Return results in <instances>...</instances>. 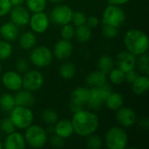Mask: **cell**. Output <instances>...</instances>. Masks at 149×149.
<instances>
[{
	"label": "cell",
	"instance_id": "6da1fadb",
	"mask_svg": "<svg viewBox=\"0 0 149 149\" xmlns=\"http://www.w3.org/2000/svg\"><path fill=\"white\" fill-rule=\"evenodd\" d=\"M72 124L74 133L80 137H87L95 134L100 127V119L94 113L82 109L73 113Z\"/></svg>",
	"mask_w": 149,
	"mask_h": 149
},
{
	"label": "cell",
	"instance_id": "7a4b0ae2",
	"mask_svg": "<svg viewBox=\"0 0 149 149\" xmlns=\"http://www.w3.org/2000/svg\"><path fill=\"white\" fill-rule=\"evenodd\" d=\"M123 41L126 50L134 56L141 55L148 51V37L140 29L128 30L124 35Z\"/></svg>",
	"mask_w": 149,
	"mask_h": 149
},
{
	"label": "cell",
	"instance_id": "3957f363",
	"mask_svg": "<svg viewBox=\"0 0 149 149\" xmlns=\"http://www.w3.org/2000/svg\"><path fill=\"white\" fill-rule=\"evenodd\" d=\"M128 141V135L122 127H112L105 135V144L108 149H125Z\"/></svg>",
	"mask_w": 149,
	"mask_h": 149
},
{
	"label": "cell",
	"instance_id": "277c9868",
	"mask_svg": "<svg viewBox=\"0 0 149 149\" xmlns=\"http://www.w3.org/2000/svg\"><path fill=\"white\" fill-rule=\"evenodd\" d=\"M24 137L26 145L32 148H41L48 141V134L45 129L41 126L33 124L24 129Z\"/></svg>",
	"mask_w": 149,
	"mask_h": 149
},
{
	"label": "cell",
	"instance_id": "5b68a950",
	"mask_svg": "<svg viewBox=\"0 0 149 149\" xmlns=\"http://www.w3.org/2000/svg\"><path fill=\"white\" fill-rule=\"evenodd\" d=\"M9 118L17 129H25L33 123L34 114L30 107L16 106L10 112Z\"/></svg>",
	"mask_w": 149,
	"mask_h": 149
},
{
	"label": "cell",
	"instance_id": "8992f818",
	"mask_svg": "<svg viewBox=\"0 0 149 149\" xmlns=\"http://www.w3.org/2000/svg\"><path fill=\"white\" fill-rule=\"evenodd\" d=\"M89 91L90 97L86 105L92 110H98L104 105L106 99L113 92V88L112 86L107 82L99 86H91Z\"/></svg>",
	"mask_w": 149,
	"mask_h": 149
},
{
	"label": "cell",
	"instance_id": "52a82bcc",
	"mask_svg": "<svg viewBox=\"0 0 149 149\" xmlns=\"http://www.w3.org/2000/svg\"><path fill=\"white\" fill-rule=\"evenodd\" d=\"M52 51L45 45H38L31 49L29 61L38 68H44L50 65L53 60Z\"/></svg>",
	"mask_w": 149,
	"mask_h": 149
},
{
	"label": "cell",
	"instance_id": "ba28073f",
	"mask_svg": "<svg viewBox=\"0 0 149 149\" xmlns=\"http://www.w3.org/2000/svg\"><path fill=\"white\" fill-rule=\"evenodd\" d=\"M126 20V14L122 8L119 5L108 4L102 14L101 22L103 24L112 25L120 28Z\"/></svg>",
	"mask_w": 149,
	"mask_h": 149
},
{
	"label": "cell",
	"instance_id": "9c48e42d",
	"mask_svg": "<svg viewBox=\"0 0 149 149\" xmlns=\"http://www.w3.org/2000/svg\"><path fill=\"white\" fill-rule=\"evenodd\" d=\"M73 15L72 9L66 4L58 3L51 11L49 18L56 25H65L72 23V18Z\"/></svg>",
	"mask_w": 149,
	"mask_h": 149
},
{
	"label": "cell",
	"instance_id": "30bf717a",
	"mask_svg": "<svg viewBox=\"0 0 149 149\" xmlns=\"http://www.w3.org/2000/svg\"><path fill=\"white\" fill-rule=\"evenodd\" d=\"M44 76L38 70H29L23 76L22 88L30 92L39 90L44 85Z\"/></svg>",
	"mask_w": 149,
	"mask_h": 149
},
{
	"label": "cell",
	"instance_id": "8fae6325",
	"mask_svg": "<svg viewBox=\"0 0 149 149\" xmlns=\"http://www.w3.org/2000/svg\"><path fill=\"white\" fill-rule=\"evenodd\" d=\"M31 31L37 34L45 33L50 25V18L49 16L44 11L34 12L30 17L29 24Z\"/></svg>",
	"mask_w": 149,
	"mask_h": 149
},
{
	"label": "cell",
	"instance_id": "7c38bea8",
	"mask_svg": "<svg viewBox=\"0 0 149 149\" xmlns=\"http://www.w3.org/2000/svg\"><path fill=\"white\" fill-rule=\"evenodd\" d=\"M3 86L10 92H17L22 88L23 77L17 71H7L2 76Z\"/></svg>",
	"mask_w": 149,
	"mask_h": 149
},
{
	"label": "cell",
	"instance_id": "4fadbf2b",
	"mask_svg": "<svg viewBox=\"0 0 149 149\" xmlns=\"http://www.w3.org/2000/svg\"><path fill=\"white\" fill-rule=\"evenodd\" d=\"M115 119L118 124L122 127H133L137 121L135 112L130 107H124L123 106L116 110Z\"/></svg>",
	"mask_w": 149,
	"mask_h": 149
},
{
	"label": "cell",
	"instance_id": "5bb4252c",
	"mask_svg": "<svg viewBox=\"0 0 149 149\" xmlns=\"http://www.w3.org/2000/svg\"><path fill=\"white\" fill-rule=\"evenodd\" d=\"M9 14H10V21L14 23L16 25H17L18 27L25 26L29 24L31 12L26 7L23 5L12 6Z\"/></svg>",
	"mask_w": 149,
	"mask_h": 149
},
{
	"label": "cell",
	"instance_id": "9a60e30c",
	"mask_svg": "<svg viewBox=\"0 0 149 149\" xmlns=\"http://www.w3.org/2000/svg\"><path fill=\"white\" fill-rule=\"evenodd\" d=\"M115 64L118 68L124 72L135 69L136 66V56L129 52L128 51H122L119 52L115 57Z\"/></svg>",
	"mask_w": 149,
	"mask_h": 149
},
{
	"label": "cell",
	"instance_id": "2e32d148",
	"mask_svg": "<svg viewBox=\"0 0 149 149\" xmlns=\"http://www.w3.org/2000/svg\"><path fill=\"white\" fill-rule=\"evenodd\" d=\"M73 52V46L71 41L65 39H60L57 41L53 46L52 54L57 59L65 61L68 59Z\"/></svg>",
	"mask_w": 149,
	"mask_h": 149
},
{
	"label": "cell",
	"instance_id": "e0dca14e",
	"mask_svg": "<svg viewBox=\"0 0 149 149\" xmlns=\"http://www.w3.org/2000/svg\"><path fill=\"white\" fill-rule=\"evenodd\" d=\"M3 146L5 149H24L26 147V142L24 134L14 131L7 134Z\"/></svg>",
	"mask_w": 149,
	"mask_h": 149
},
{
	"label": "cell",
	"instance_id": "ac0fdd59",
	"mask_svg": "<svg viewBox=\"0 0 149 149\" xmlns=\"http://www.w3.org/2000/svg\"><path fill=\"white\" fill-rule=\"evenodd\" d=\"M53 134L60 136L63 139H68L74 134L72 121L67 119L58 120V121L53 125Z\"/></svg>",
	"mask_w": 149,
	"mask_h": 149
},
{
	"label": "cell",
	"instance_id": "d6986e66",
	"mask_svg": "<svg viewBox=\"0 0 149 149\" xmlns=\"http://www.w3.org/2000/svg\"><path fill=\"white\" fill-rule=\"evenodd\" d=\"M18 36L19 27L11 21L5 22L0 26V37H2L3 39L11 42L18 38Z\"/></svg>",
	"mask_w": 149,
	"mask_h": 149
},
{
	"label": "cell",
	"instance_id": "ffe728a7",
	"mask_svg": "<svg viewBox=\"0 0 149 149\" xmlns=\"http://www.w3.org/2000/svg\"><path fill=\"white\" fill-rule=\"evenodd\" d=\"M14 99L16 106H21V107H31L33 106L35 102V97L32 94V92H30L25 89H20L17 92H15Z\"/></svg>",
	"mask_w": 149,
	"mask_h": 149
},
{
	"label": "cell",
	"instance_id": "44dd1931",
	"mask_svg": "<svg viewBox=\"0 0 149 149\" xmlns=\"http://www.w3.org/2000/svg\"><path fill=\"white\" fill-rule=\"evenodd\" d=\"M132 91L136 95H143L149 90L148 75H138L136 79L131 83Z\"/></svg>",
	"mask_w": 149,
	"mask_h": 149
},
{
	"label": "cell",
	"instance_id": "7402d4cb",
	"mask_svg": "<svg viewBox=\"0 0 149 149\" xmlns=\"http://www.w3.org/2000/svg\"><path fill=\"white\" fill-rule=\"evenodd\" d=\"M90 97V91L89 88L84 86H79L75 88L70 95L71 102H74L79 104L81 106L86 105Z\"/></svg>",
	"mask_w": 149,
	"mask_h": 149
},
{
	"label": "cell",
	"instance_id": "603a6c76",
	"mask_svg": "<svg viewBox=\"0 0 149 149\" xmlns=\"http://www.w3.org/2000/svg\"><path fill=\"white\" fill-rule=\"evenodd\" d=\"M18 44L23 50H31L37 45V37L33 31H24L18 36Z\"/></svg>",
	"mask_w": 149,
	"mask_h": 149
},
{
	"label": "cell",
	"instance_id": "cb8c5ba5",
	"mask_svg": "<svg viewBox=\"0 0 149 149\" xmlns=\"http://www.w3.org/2000/svg\"><path fill=\"white\" fill-rule=\"evenodd\" d=\"M86 82L90 86H99L107 82V75L96 70L87 74L86 77Z\"/></svg>",
	"mask_w": 149,
	"mask_h": 149
},
{
	"label": "cell",
	"instance_id": "d4e9b609",
	"mask_svg": "<svg viewBox=\"0 0 149 149\" xmlns=\"http://www.w3.org/2000/svg\"><path fill=\"white\" fill-rule=\"evenodd\" d=\"M124 100L122 95L118 92H112L105 100V105L111 111H116L123 106Z\"/></svg>",
	"mask_w": 149,
	"mask_h": 149
},
{
	"label": "cell",
	"instance_id": "484cf974",
	"mask_svg": "<svg viewBox=\"0 0 149 149\" xmlns=\"http://www.w3.org/2000/svg\"><path fill=\"white\" fill-rule=\"evenodd\" d=\"M97 66L99 71L107 75L114 67V60L109 55H102L98 60Z\"/></svg>",
	"mask_w": 149,
	"mask_h": 149
},
{
	"label": "cell",
	"instance_id": "4316f807",
	"mask_svg": "<svg viewBox=\"0 0 149 149\" xmlns=\"http://www.w3.org/2000/svg\"><path fill=\"white\" fill-rule=\"evenodd\" d=\"M74 38L79 43H86L92 38V29L86 24L78 26L75 29Z\"/></svg>",
	"mask_w": 149,
	"mask_h": 149
},
{
	"label": "cell",
	"instance_id": "83f0119b",
	"mask_svg": "<svg viewBox=\"0 0 149 149\" xmlns=\"http://www.w3.org/2000/svg\"><path fill=\"white\" fill-rule=\"evenodd\" d=\"M77 72V68L74 63L70 61H65L59 67V74L65 79H72Z\"/></svg>",
	"mask_w": 149,
	"mask_h": 149
},
{
	"label": "cell",
	"instance_id": "f1b7e54d",
	"mask_svg": "<svg viewBox=\"0 0 149 149\" xmlns=\"http://www.w3.org/2000/svg\"><path fill=\"white\" fill-rule=\"evenodd\" d=\"M16 107L14 95L10 93H3L0 96V108L3 112L10 113Z\"/></svg>",
	"mask_w": 149,
	"mask_h": 149
},
{
	"label": "cell",
	"instance_id": "f546056e",
	"mask_svg": "<svg viewBox=\"0 0 149 149\" xmlns=\"http://www.w3.org/2000/svg\"><path fill=\"white\" fill-rule=\"evenodd\" d=\"M26 8L30 12L44 11L47 6V0H25Z\"/></svg>",
	"mask_w": 149,
	"mask_h": 149
},
{
	"label": "cell",
	"instance_id": "4dcf8cb0",
	"mask_svg": "<svg viewBox=\"0 0 149 149\" xmlns=\"http://www.w3.org/2000/svg\"><path fill=\"white\" fill-rule=\"evenodd\" d=\"M107 75L110 82L113 85L118 86L125 82V72L118 67H113Z\"/></svg>",
	"mask_w": 149,
	"mask_h": 149
},
{
	"label": "cell",
	"instance_id": "1f68e13d",
	"mask_svg": "<svg viewBox=\"0 0 149 149\" xmlns=\"http://www.w3.org/2000/svg\"><path fill=\"white\" fill-rule=\"evenodd\" d=\"M136 58V66L138 67L140 72L144 75H149V56L148 52H145L138 56Z\"/></svg>",
	"mask_w": 149,
	"mask_h": 149
},
{
	"label": "cell",
	"instance_id": "d6a6232c",
	"mask_svg": "<svg viewBox=\"0 0 149 149\" xmlns=\"http://www.w3.org/2000/svg\"><path fill=\"white\" fill-rule=\"evenodd\" d=\"M41 119L46 125H54L58 120V115L53 109L46 108L42 112Z\"/></svg>",
	"mask_w": 149,
	"mask_h": 149
},
{
	"label": "cell",
	"instance_id": "836d02e7",
	"mask_svg": "<svg viewBox=\"0 0 149 149\" xmlns=\"http://www.w3.org/2000/svg\"><path fill=\"white\" fill-rule=\"evenodd\" d=\"M13 52V47L9 41L0 40V61L8 59Z\"/></svg>",
	"mask_w": 149,
	"mask_h": 149
},
{
	"label": "cell",
	"instance_id": "e575fe53",
	"mask_svg": "<svg viewBox=\"0 0 149 149\" xmlns=\"http://www.w3.org/2000/svg\"><path fill=\"white\" fill-rule=\"evenodd\" d=\"M86 138V147L89 149H100L102 148L103 141L99 135L93 134Z\"/></svg>",
	"mask_w": 149,
	"mask_h": 149
},
{
	"label": "cell",
	"instance_id": "d590c367",
	"mask_svg": "<svg viewBox=\"0 0 149 149\" xmlns=\"http://www.w3.org/2000/svg\"><path fill=\"white\" fill-rule=\"evenodd\" d=\"M74 33H75V28L74 25L71 24V23L61 26L60 36L63 39L71 41L74 38Z\"/></svg>",
	"mask_w": 149,
	"mask_h": 149
},
{
	"label": "cell",
	"instance_id": "8d00e7d4",
	"mask_svg": "<svg viewBox=\"0 0 149 149\" xmlns=\"http://www.w3.org/2000/svg\"><path fill=\"white\" fill-rule=\"evenodd\" d=\"M0 130L4 133L5 134H9L14 131H16V127L10 120V119L8 118H3L0 121Z\"/></svg>",
	"mask_w": 149,
	"mask_h": 149
},
{
	"label": "cell",
	"instance_id": "74e56055",
	"mask_svg": "<svg viewBox=\"0 0 149 149\" xmlns=\"http://www.w3.org/2000/svg\"><path fill=\"white\" fill-rule=\"evenodd\" d=\"M86 15L81 11H73V15H72V22L74 26L78 27V26H81L86 24Z\"/></svg>",
	"mask_w": 149,
	"mask_h": 149
},
{
	"label": "cell",
	"instance_id": "f35d334b",
	"mask_svg": "<svg viewBox=\"0 0 149 149\" xmlns=\"http://www.w3.org/2000/svg\"><path fill=\"white\" fill-rule=\"evenodd\" d=\"M102 32H103V35L106 38H114L119 34V28L112 26V25L103 24Z\"/></svg>",
	"mask_w": 149,
	"mask_h": 149
},
{
	"label": "cell",
	"instance_id": "ab89813d",
	"mask_svg": "<svg viewBox=\"0 0 149 149\" xmlns=\"http://www.w3.org/2000/svg\"><path fill=\"white\" fill-rule=\"evenodd\" d=\"M16 70L19 73H24L30 70V61L24 58H20L16 62Z\"/></svg>",
	"mask_w": 149,
	"mask_h": 149
},
{
	"label": "cell",
	"instance_id": "60d3db41",
	"mask_svg": "<svg viewBox=\"0 0 149 149\" xmlns=\"http://www.w3.org/2000/svg\"><path fill=\"white\" fill-rule=\"evenodd\" d=\"M12 5L10 0H0V17L6 16L11 10Z\"/></svg>",
	"mask_w": 149,
	"mask_h": 149
},
{
	"label": "cell",
	"instance_id": "b9f144b4",
	"mask_svg": "<svg viewBox=\"0 0 149 149\" xmlns=\"http://www.w3.org/2000/svg\"><path fill=\"white\" fill-rule=\"evenodd\" d=\"M50 143L52 147L57 148H61L65 146V139L61 138L60 136L57 134H53L50 138Z\"/></svg>",
	"mask_w": 149,
	"mask_h": 149
},
{
	"label": "cell",
	"instance_id": "7bdbcfd3",
	"mask_svg": "<svg viewBox=\"0 0 149 149\" xmlns=\"http://www.w3.org/2000/svg\"><path fill=\"white\" fill-rule=\"evenodd\" d=\"M86 24L91 28V29H93V28H96L99 24H100V19L96 17V16H91L89 17L86 18Z\"/></svg>",
	"mask_w": 149,
	"mask_h": 149
},
{
	"label": "cell",
	"instance_id": "ee69618b",
	"mask_svg": "<svg viewBox=\"0 0 149 149\" xmlns=\"http://www.w3.org/2000/svg\"><path fill=\"white\" fill-rule=\"evenodd\" d=\"M138 75H139V74H138V72L135 71V69L125 72V82L131 84V83L136 79V77H137Z\"/></svg>",
	"mask_w": 149,
	"mask_h": 149
},
{
	"label": "cell",
	"instance_id": "f6af8a7d",
	"mask_svg": "<svg viewBox=\"0 0 149 149\" xmlns=\"http://www.w3.org/2000/svg\"><path fill=\"white\" fill-rule=\"evenodd\" d=\"M70 110L74 113H77L82 109H84V106H81L79 104H77V103H74V102H70Z\"/></svg>",
	"mask_w": 149,
	"mask_h": 149
},
{
	"label": "cell",
	"instance_id": "bcb514c9",
	"mask_svg": "<svg viewBox=\"0 0 149 149\" xmlns=\"http://www.w3.org/2000/svg\"><path fill=\"white\" fill-rule=\"evenodd\" d=\"M139 126L141 129L148 130L149 128V120L148 118H143L139 121Z\"/></svg>",
	"mask_w": 149,
	"mask_h": 149
},
{
	"label": "cell",
	"instance_id": "7dc6e473",
	"mask_svg": "<svg viewBox=\"0 0 149 149\" xmlns=\"http://www.w3.org/2000/svg\"><path fill=\"white\" fill-rule=\"evenodd\" d=\"M108 3L110 4H114V5H119V6H121V5H124L126 3H127L130 0H107Z\"/></svg>",
	"mask_w": 149,
	"mask_h": 149
},
{
	"label": "cell",
	"instance_id": "c3c4849f",
	"mask_svg": "<svg viewBox=\"0 0 149 149\" xmlns=\"http://www.w3.org/2000/svg\"><path fill=\"white\" fill-rule=\"evenodd\" d=\"M25 0H10V3L12 6H18V5H23Z\"/></svg>",
	"mask_w": 149,
	"mask_h": 149
},
{
	"label": "cell",
	"instance_id": "681fc988",
	"mask_svg": "<svg viewBox=\"0 0 149 149\" xmlns=\"http://www.w3.org/2000/svg\"><path fill=\"white\" fill-rule=\"evenodd\" d=\"M65 0H47V2H50V3H55V4H58V3H61L62 2H64Z\"/></svg>",
	"mask_w": 149,
	"mask_h": 149
},
{
	"label": "cell",
	"instance_id": "f907efd6",
	"mask_svg": "<svg viewBox=\"0 0 149 149\" xmlns=\"http://www.w3.org/2000/svg\"><path fill=\"white\" fill-rule=\"evenodd\" d=\"M3 148V142H2V141H0V149Z\"/></svg>",
	"mask_w": 149,
	"mask_h": 149
},
{
	"label": "cell",
	"instance_id": "816d5d0a",
	"mask_svg": "<svg viewBox=\"0 0 149 149\" xmlns=\"http://www.w3.org/2000/svg\"><path fill=\"white\" fill-rule=\"evenodd\" d=\"M2 72V65H1V63H0V74Z\"/></svg>",
	"mask_w": 149,
	"mask_h": 149
},
{
	"label": "cell",
	"instance_id": "f5cc1de1",
	"mask_svg": "<svg viewBox=\"0 0 149 149\" xmlns=\"http://www.w3.org/2000/svg\"><path fill=\"white\" fill-rule=\"evenodd\" d=\"M0 121H1V118H0Z\"/></svg>",
	"mask_w": 149,
	"mask_h": 149
}]
</instances>
